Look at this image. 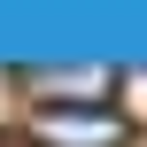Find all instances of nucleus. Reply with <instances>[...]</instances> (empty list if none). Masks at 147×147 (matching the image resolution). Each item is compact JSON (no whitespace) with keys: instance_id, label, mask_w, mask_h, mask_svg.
I'll return each mask as SVG.
<instances>
[{"instance_id":"nucleus-1","label":"nucleus","mask_w":147,"mask_h":147,"mask_svg":"<svg viewBox=\"0 0 147 147\" xmlns=\"http://www.w3.org/2000/svg\"><path fill=\"white\" fill-rule=\"evenodd\" d=\"M31 140L39 147H116L124 140V116H109L101 101H70V109H39Z\"/></svg>"}]
</instances>
